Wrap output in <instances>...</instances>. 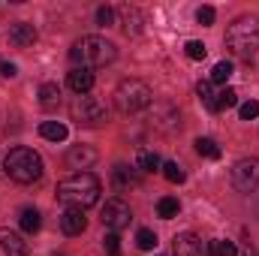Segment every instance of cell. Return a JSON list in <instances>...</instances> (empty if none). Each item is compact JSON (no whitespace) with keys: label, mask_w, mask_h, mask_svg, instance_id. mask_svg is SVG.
<instances>
[{"label":"cell","mask_w":259,"mask_h":256,"mask_svg":"<svg viewBox=\"0 0 259 256\" xmlns=\"http://www.w3.org/2000/svg\"><path fill=\"white\" fill-rule=\"evenodd\" d=\"M58 202H64L66 208H78V211L97 205L100 202V181H97V175L75 172V175L64 178L58 184Z\"/></svg>","instance_id":"1"},{"label":"cell","mask_w":259,"mask_h":256,"mask_svg":"<svg viewBox=\"0 0 259 256\" xmlns=\"http://www.w3.org/2000/svg\"><path fill=\"white\" fill-rule=\"evenodd\" d=\"M226 49L238 58H253L259 52V18L256 15H238L226 27Z\"/></svg>","instance_id":"2"},{"label":"cell","mask_w":259,"mask_h":256,"mask_svg":"<svg viewBox=\"0 0 259 256\" xmlns=\"http://www.w3.org/2000/svg\"><path fill=\"white\" fill-rule=\"evenodd\" d=\"M118 58V49L103 39V36H81L72 49H69V61L78 64V69H94V66H106Z\"/></svg>","instance_id":"3"},{"label":"cell","mask_w":259,"mask_h":256,"mask_svg":"<svg viewBox=\"0 0 259 256\" xmlns=\"http://www.w3.org/2000/svg\"><path fill=\"white\" fill-rule=\"evenodd\" d=\"M3 169L18 184H33L42 178V160L33 148H12L3 160Z\"/></svg>","instance_id":"4"},{"label":"cell","mask_w":259,"mask_h":256,"mask_svg":"<svg viewBox=\"0 0 259 256\" xmlns=\"http://www.w3.org/2000/svg\"><path fill=\"white\" fill-rule=\"evenodd\" d=\"M151 100H154L151 88H148L145 81H139V78H124V81L118 84V91H115V106H118V112H124V115H136V112L148 109Z\"/></svg>","instance_id":"5"},{"label":"cell","mask_w":259,"mask_h":256,"mask_svg":"<svg viewBox=\"0 0 259 256\" xmlns=\"http://www.w3.org/2000/svg\"><path fill=\"white\" fill-rule=\"evenodd\" d=\"M69 112H72V121H75L78 127H100V124L109 118L106 103H103V100H97V97H91V94L75 97V100H72V106H69Z\"/></svg>","instance_id":"6"},{"label":"cell","mask_w":259,"mask_h":256,"mask_svg":"<svg viewBox=\"0 0 259 256\" xmlns=\"http://www.w3.org/2000/svg\"><path fill=\"white\" fill-rule=\"evenodd\" d=\"M100 220H103V226L106 229H112V232H121V229H127L130 220H133V211H130V205L124 199H109L106 205H103V214H100Z\"/></svg>","instance_id":"7"},{"label":"cell","mask_w":259,"mask_h":256,"mask_svg":"<svg viewBox=\"0 0 259 256\" xmlns=\"http://www.w3.org/2000/svg\"><path fill=\"white\" fill-rule=\"evenodd\" d=\"M232 184L241 193H253L259 187V157L253 160H238L232 166Z\"/></svg>","instance_id":"8"},{"label":"cell","mask_w":259,"mask_h":256,"mask_svg":"<svg viewBox=\"0 0 259 256\" xmlns=\"http://www.w3.org/2000/svg\"><path fill=\"white\" fill-rule=\"evenodd\" d=\"M172 253L175 256H214L211 253V241H202L193 232H181L172 238Z\"/></svg>","instance_id":"9"},{"label":"cell","mask_w":259,"mask_h":256,"mask_svg":"<svg viewBox=\"0 0 259 256\" xmlns=\"http://www.w3.org/2000/svg\"><path fill=\"white\" fill-rule=\"evenodd\" d=\"M100 160V154H97V148L94 145H72L69 148V154H66V163L72 166V169H91L94 163Z\"/></svg>","instance_id":"10"},{"label":"cell","mask_w":259,"mask_h":256,"mask_svg":"<svg viewBox=\"0 0 259 256\" xmlns=\"http://www.w3.org/2000/svg\"><path fill=\"white\" fill-rule=\"evenodd\" d=\"M0 250L9 256H30L27 241L15 232V229H0Z\"/></svg>","instance_id":"11"},{"label":"cell","mask_w":259,"mask_h":256,"mask_svg":"<svg viewBox=\"0 0 259 256\" xmlns=\"http://www.w3.org/2000/svg\"><path fill=\"white\" fill-rule=\"evenodd\" d=\"M9 42H12L15 49H27V46H33V42H36V27L27 24V21L12 24V27H9Z\"/></svg>","instance_id":"12"},{"label":"cell","mask_w":259,"mask_h":256,"mask_svg":"<svg viewBox=\"0 0 259 256\" xmlns=\"http://www.w3.org/2000/svg\"><path fill=\"white\" fill-rule=\"evenodd\" d=\"M61 229H64L66 235H81V232L88 229V217H84V211H78V208H66L64 214H61Z\"/></svg>","instance_id":"13"},{"label":"cell","mask_w":259,"mask_h":256,"mask_svg":"<svg viewBox=\"0 0 259 256\" xmlns=\"http://www.w3.org/2000/svg\"><path fill=\"white\" fill-rule=\"evenodd\" d=\"M66 84H69V91L75 94V97H81V94H88L91 88H94V72L91 69H72L69 75H66Z\"/></svg>","instance_id":"14"},{"label":"cell","mask_w":259,"mask_h":256,"mask_svg":"<svg viewBox=\"0 0 259 256\" xmlns=\"http://www.w3.org/2000/svg\"><path fill=\"white\" fill-rule=\"evenodd\" d=\"M39 106H42V109H58V106H61V88H58L55 81H46V84L39 88Z\"/></svg>","instance_id":"15"},{"label":"cell","mask_w":259,"mask_h":256,"mask_svg":"<svg viewBox=\"0 0 259 256\" xmlns=\"http://www.w3.org/2000/svg\"><path fill=\"white\" fill-rule=\"evenodd\" d=\"M196 94H199V100H202V106H205L208 112H217V94H220V91H214V84H211L208 78L196 84Z\"/></svg>","instance_id":"16"},{"label":"cell","mask_w":259,"mask_h":256,"mask_svg":"<svg viewBox=\"0 0 259 256\" xmlns=\"http://www.w3.org/2000/svg\"><path fill=\"white\" fill-rule=\"evenodd\" d=\"M18 226H21V232H27V235L39 232V226H42L39 211H36V208H24V211H21V217H18Z\"/></svg>","instance_id":"17"},{"label":"cell","mask_w":259,"mask_h":256,"mask_svg":"<svg viewBox=\"0 0 259 256\" xmlns=\"http://www.w3.org/2000/svg\"><path fill=\"white\" fill-rule=\"evenodd\" d=\"M66 133H69V130H66L61 121H42V124H39V136L49 139V142H64Z\"/></svg>","instance_id":"18"},{"label":"cell","mask_w":259,"mask_h":256,"mask_svg":"<svg viewBox=\"0 0 259 256\" xmlns=\"http://www.w3.org/2000/svg\"><path fill=\"white\" fill-rule=\"evenodd\" d=\"M121 21H124V30L127 33H139L142 30V12L133 9V6H124L121 9Z\"/></svg>","instance_id":"19"},{"label":"cell","mask_w":259,"mask_h":256,"mask_svg":"<svg viewBox=\"0 0 259 256\" xmlns=\"http://www.w3.org/2000/svg\"><path fill=\"white\" fill-rule=\"evenodd\" d=\"M196 154H199V157H208V160H220L223 151H220V145H217L214 139H205V136H202V139H196Z\"/></svg>","instance_id":"20"},{"label":"cell","mask_w":259,"mask_h":256,"mask_svg":"<svg viewBox=\"0 0 259 256\" xmlns=\"http://www.w3.org/2000/svg\"><path fill=\"white\" fill-rule=\"evenodd\" d=\"M136 163H139V169H142V172H154V169H163V160H160V154H157V151H139Z\"/></svg>","instance_id":"21"},{"label":"cell","mask_w":259,"mask_h":256,"mask_svg":"<svg viewBox=\"0 0 259 256\" xmlns=\"http://www.w3.org/2000/svg\"><path fill=\"white\" fill-rule=\"evenodd\" d=\"M178 211H181V205H178V199H172V196H163V199L157 202V214H160L163 220L178 217Z\"/></svg>","instance_id":"22"},{"label":"cell","mask_w":259,"mask_h":256,"mask_svg":"<svg viewBox=\"0 0 259 256\" xmlns=\"http://www.w3.org/2000/svg\"><path fill=\"white\" fill-rule=\"evenodd\" d=\"M229 78H232V64H229V61H217L214 69H211V78H208V81H211V84H226Z\"/></svg>","instance_id":"23"},{"label":"cell","mask_w":259,"mask_h":256,"mask_svg":"<svg viewBox=\"0 0 259 256\" xmlns=\"http://www.w3.org/2000/svg\"><path fill=\"white\" fill-rule=\"evenodd\" d=\"M238 103V94L232 91V88H223L220 94H217V112H223V109H232Z\"/></svg>","instance_id":"24"},{"label":"cell","mask_w":259,"mask_h":256,"mask_svg":"<svg viewBox=\"0 0 259 256\" xmlns=\"http://www.w3.org/2000/svg\"><path fill=\"white\" fill-rule=\"evenodd\" d=\"M163 175H166V181L169 184H181L187 175H184V169L178 166V163H163Z\"/></svg>","instance_id":"25"},{"label":"cell","mask_w":259,"mask_h":256,"mask_svg":"<svg viewBox=\"0 0 259 256\" xmlns=\"http://www.w3.org/2000/svg\"><path fill=\"white\" fill-rule=\"evenodd\" d=\"M136 244H139V250H154V247H157V232H151V229H139Z\"/></svg>","instance_id":"26"},{"label":"cell","mask_w":259,"mask_h":256,"mask_svg":"<svg viewBox=\"0 0 259 256\" xmlns=\"http://www.w3.org/2000/svg\"><path fill=\"white\" fill-rule=\"evenodd\" d=\"M115 181H118V187H136V184H139V178L130 172L127 166H118V169H115Z\"/></svg>","instance_id":"27"},{"label":"cell","mask_w":259,"mask_h":256,"mask_svg":"<svg viewBox=\"0 0 259 256\" xmlns=\"http://www.w3.org/2000/svg\"><path fill=\"white\" fill-rule=\"evenodd\" d=\"M184 52H187V58H190V61H202V58L208 55L205 42H199V39H190V42L184 46Z\"/></svg>","instance_id":"28"},{"label":"cell","mask_w":259,"mask_h":256,"mask_svg":"<svg viewBox=\"0 0 259 256\" xmlns=\"http://www.w3.org/2000/svg\"><path fill=\"white\" fill-rule=\"evenodd\" d=\"M211 253L214 256H238V247L232 241H211Z\"/></svg>","instance_id":"29"},{"label":"cell","mask_w":259,"mask_h":256,"mask_svg":"<svg viewBox=\"0 0 259 256\" xmlns=\"http://www.w3.org/2000/svg\"><path fill=\"white\" fill-rule=\"evenodd\" d=\"M103 247H106V253H109V256L121 253V238H118V232H109V235L103 238Z\"/></svg>","instance_id":"30"},{"label":"cell","mask_w":259,"mask_h":256,"mask_svg":"<svg viewBox=\"0 0 259 256\" xmlns=\"http://www.w3.org/2000/svg\"><path fill=\"white\" fill-rule=\"evenodd\" d=\"M253 118H259V103L256 100H247L241 106V121H253Z\"/></svg>","instance_id":"31"},{"label":"cell","mask_w":259,"mask_h":256,"mask_svg":"<svg viewBox=\"0 0 259 256\" xmlns=\"http://www.w3.org/2000/svg\"><path fill=\"white\" fill-rule=\"evenodd\" d=\"M97 21H100L103 27H106V24H112V21H115V9H109V6H100V9H97Z\"/></svg>","instance_id":"32"},{"label":"cell","mask_w":259,"mask_h":256,"mask_svg":"<svg viewBox=\"0 0 259 256\" xmlns=\"http://www.w3.org/2000/svg\"><path fill=\"white\" fill-rule=\"evenodd\" d=\"M196 18H199V24H214V6H199Z\"/></svg>","instance_id":"33"},{"label":"cell","mask_w":259,"mask_h":256,"mask_svg":"<svg viewBox=\"0 0 259 256\" xmlns=\"http://www.w3.org/2000/svg\"><path fill=\"white\" fill-rule=\"evenodd\" d=\"M0 72H3L6 78H12V75H15L18 69H15V64H0Z\"/></svg>","instance_id":"34"},{"label":"cell","mask_w":259,"mask_h":256,"mask_svg":"<svg viewBox=\"0 0 259 256\" xmlns=\"http://www.w3.org/2000/svg\"><path fill=\"white\" fill-rule=\"evenodd\" d=\"M238 256H259V253H256V247H250V244H244V247L238 250Z\"/></svg>","instance_id":"35"}]
</instances>
